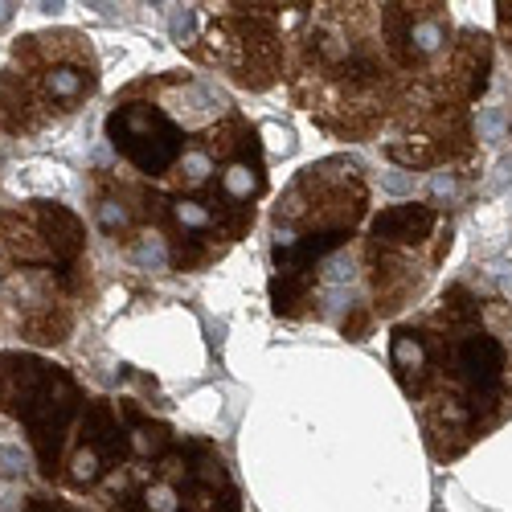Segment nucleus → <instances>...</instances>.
Masks as SVG:
<instances>
[{"mask_svg": "<svg viewBox=\"0 0 512 512\" xmlns=\"http://www.w3.org/2000/svg\"><path fill=\"white\" fill-rule=\"evenodd\" d=\"M111 164H95L82 197L99 238L136 267L201 275L250 238L271 193L267 144L238 99L181 66L140 74L103 115Z\"/></svg>", "mask_w": 512, "mask_h": 512, "instance_id": "obj_1", "label": "nucleus"}, {"mask_svg": "<svg viewBox=\"0 0 512 512\" xmlns=\"http://www.w3.org/2000/svg\"><path fill=\"white\" fill-rule=\"evenodd\" d=\"M443 0H328L291 29L283 91L324 136L377 144L406 95L455 41Z\"/></svg>", "mask_w": 512, "mask_h": 512, "instance_id": "obj_2", "label": "nucleus"}, {"mask_svg": "<svg viewBox=\"0 0 512 512\" xmlns=\"http://www.w3.org/2000/svg\"><path fill=\"white\" fill-rule=\"evenodd\" d=\"M386 361L426 455L459 463L512 418V300L459 275L390 324Z\"/></svg>", "mask_w": 512, "mask_h": 512, "instance_id": "obj_3", "label": "nucleus"}, {"mask_svg": "<svg viewBox=\"0 0 512 512\" xmlns=\"http://www.w3.org/2000/svg\"><path fill=\"white\" fill-rule=\"evenodd\" d=\"M0 422L21 443V476L95 504L173 422L127 394H99L37 349H0Z\"/></svg>", "mask_w": 512, "mask_h": 512, "instance_id": "obj_4", "label": "nucleus"}, {"mask_svg": "<svg viewBox=\"0 0 512 512\" xmlns=\"http://www.w3.org/2000/svg\"><path fill=\"white\" fill-rule=\"evenodd\" d=\"M373 218L365 160L336 152L304 164L267 218V300L279 320H324L336 332L353 304V254Z\"/></svg>", "mask_w": 512, "mask_h": 512, "instance_id": "obj_5", "label": "nucleus"}, {"mask_svg": "<svg viewBox=\"0 0 512 512\" xmlns=\"http://www.w3.org/2000/svg\"><path fill=\"white\" fill-rule=\"evenodd\" d=\"M91 222L74 205L29 197L0 205V336L62 349L95 304Z\"/></svg>", "mask_w": 512, "mask_h": 512, "instance_id": "obj_6", "label": "nucleus"}, {"mask_svg": "<svg viewBox=\"0 0 512 512\" xmlns=\"http://www.w3.org/2000/svg\"><path fill=\"white\" fill-rule=\"evenodd\" d=\"M496 37L480 25H459L447 54L418 78L381 136V152L406 173H476L480 103L492 91Z\"/></svg>", "mask_w": 512, "mask_h": 512, "instance_id": "obj_7", "label": "nucleus"}, {"mask_svg": "<svg viewBox=\"0 0 512 512\" xmlns=\"http://www.w3.org/2000/svg\"><path fill=\"white\" fill-rule=\"evenodd\" d=\"M455 246V218L431 201H390L373 218L353 254V304L340 328L345 340H369L377 324L410 316L439 279Z\"/></svg>", "mask_w": 512, "mask_h": 512, "instance_id": "obj_8", "label": "nucleus"}, {"mask_svg": "<svg viewBox=\"0 0 512 512\" xmlns=\"http://www.w3.org/2000/svg\"><path fill=\"white\" fill-rule=\"evenodd\" d=\"M103 87L95 37L74 25L29 29L9 41L0 62V136L41 140L78 119Z\"/></svg>", "mask_w": 512, "mask_h": 512, "instance_id": "obj_9", "label": "nucleus"}, {"mask_svg": "<svg viewBox=\"0 0 512 512\" xmlns=\"http://www.w3.org/2000/svg\"><path fill=\"white\" fill-rule=\"evenodd\" d=\"M95 512H246L226 451L209 435L168 431L91 504Z\"/></svg>", "mask_w": 512, "mask_h": 512, "instance_id": "obj_10", "label": "nucleus"}, {"mask_svg": "<svg viewBox=\"0 0 512 512\" xmlns=\"http://www.w3.org/2000/svg\"><path fill=\"white\" fill-rule=\"evenodd\" d=\"M201 29L185 41L193 70L250 95L275 91L287 74L291 29L308 5H197Z\"/></svg>", "mask_w": 512, "mask_h": 512, "instance_id": "obj_11", "label": "nucleus"}, {"mask_svg": "<svg viewBox=\"0 0 512 512\" xmlns=\"http://www.w3.org/2000/svg\"><path fill=\"white\" fill-rule=\"evenodd\" d=\"M13 512H95L87 500H78L70 492H58V488H46V484H29L21 488Z\"/></svg>", "mask_w": 512, "mask_h": 512, "instance_id": "obj_12", "label": "nucleus"}, {"mask_svg": "<svg viewBox=\"0 0 512 512\" xmlns=\"http://www.w3.org/2000/svg\"><path fill=\"white\" fill-rule=\"evenodd\" d=\"M496 9V46H504L508 62H512V0H500Z\"/></svg>", "mask_w": 512, "mask_h": 512, "instance_id": "obj_13", "label": "nucleus"}, {"mask_svg": "<svg viewBox=\"0 0 512 512\" xmlns=\"http://www.w3.org/2000/svg\"><path fill=\"white\" fill-rule=\"evenodd\" d=\"M5 144H9V140H5V136H0V168H5Z\"/></svg>", "mask_w": 512, "mask_h": 512, "instance_id": "obj_14", "label": "nucleus"}]
</instances>
